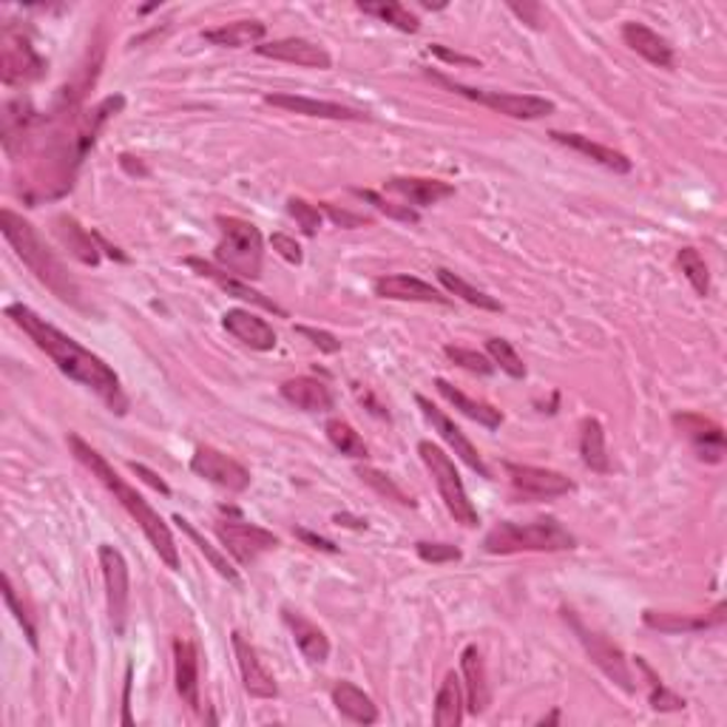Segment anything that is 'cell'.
Returning <instances> with one entry per match:
<instances>
[{
	"label": "cell",
	"instance_id": "8d00e7d4",
	"mask_svg": "<svg viewBox=\"0 0 727 727\" xmlns=\"http://www.w3.org/2000/svg\"><path fill=\"white\" fill-rule=\"evenodd\" d=\"M435 276H438V282L444 284L446 293L458 295V299H463V302L472 304V307H478V310H489V313H501V310H503V304L497 302V299H494V295H489L486 290L472 288V284H469L467 279H460V276H458V273H452V270L438 268V273H435Z\"/></svg>",
	"mask_w": 727,
	"mask_h": 727
},
{
	"label": "cell",
	"instance_id": "74e56055",
	"mask_svg": "<svg viewBox=\"0 0 727 727\" xmlns=\"http://www.w3.org/2000/svg\"><path fill=\"white\" fill-rule=\"evenodd\" d=\"M358 9H361L363 14H372V18H378V21L390 23V26H395L399 32H406V35H415V32L421 29L418 18H415V14H412L404 3H399V0H378V3H363L361 0Z\"/></svg>",
	"mask_w": 727,
	"mask_h": 727
},
{
	"label": "cell",
	"instance_id": "cb8c5ba5",
	"mask_svg": "<svg viewBox=\"0 0 727 727\" xmlns=\"http://www.w3.org/2000/svg\"><path fill=\"white\" fill-rule=\"evenodd\" d=\"M174 682L179 700L200 711V653L191 639H174Z\"/></svg>",
	"mask_w": 727,
	"mask_h": 727
},
{
	"label": "cell",
	"instance_id": "f546056e",
	"mask_svg": "<svg viewBox=\"0 0 727 727\" xmlns=\"http://www.w3.org/2000/svg\"><path fill=\"white\" fill-rule=\"evenodd\" d=\"M52 227H55L57 239L69 247V254L75 256L77 261L91 265V268L100 265V245H97L94 231H86L69 213H57L55 220H52Z\"/></svg>",
	"mask_w": 727,
	"mask_h": 727
},
{
	"label": "cell",
	"instance_id": "3957f363",
	"mask_svg": "<svg viewBox=\"0 0 727 727\" xmlns=\"http://www.w3.org/2000/svg\"><path fill=\"white\" fill-rule=\"evenodd\" d=\"M69 449L71 455H75L77 460H80L82 467L89 469L91 474H94L97 481L103 483L105 489H109L111 494H114V501L120 503V506L128 512V517L134 523H137L139 528H143V535L148 537V543L154 546V551L159 555V560H163L165 566L171 571L179 569V546L177 540H174L171 528H168V523L159 517L157 508L152 506V503L145 501L143 494L137 492V489L131 486V483H125L123 478H120L118 472H114V467H111L109 460L103 458V455L97 452L94 446L86 444V440L80 438L77 433H69Z\"/></svg>",
	"mask_w": 727,
	"mask_h": 727
},
{
	"label": "cell",
	"instance_id": "836d02e7",
	"mask_svg": "<svg viewBox=\"0 0 727 727\" xmlns=\"http://www.w3.org/2000/svg\"><path fill=\"white\" fill-rule=\"evenodd\" d=\"M268 35V26L261 21H234L222 23L216 29H205V37L211 46H225V48H242V46H259Z\"/></svg>",
	"mask_w": 727,
	"mask_h": 727
},
{
	"label": "cell",
	"instance_id": "603a6c76",
	"mask_svg": "<svg viewBox=\"0 0 727 727\" xmlns=\"http://www.w3.org/2000/svg\"><path fill=\"white\" fill-rule=\"evenodd\" d=\"M725 603H716L711 614H673V611H646L642 623L659 634H696L725 625Z\"/></svg>",
	"mask_w": 727,
	"mask_h": 727
},
{
	"label": "cell",
	"instance_id": "7bdbcfd3",
	"mask_svg": "<svg viewBox=\"0 0 727 727\" xmlns=\"http://www.w3.org/2000/svg\"><path fill=\"white\" fill-rule=\"evenodd\" d=\"M486 356L492 358L494 367H501L508 378H515V381H523V378H526V363H523V358L517 356V350L506 342V338H489Z\"/></svg>",
	"mask_w": 727,
	"mask_h": 727
},
{
	"label": "cell",
	"instance_id": "6da1fadb",
	"mask_svg": "<svg viewBox=\"0 0 727 727\" xmlns=\"http://www.w3.org/2000/svg\"><path fill=\"white\" fill-rule=\"evenodd\" d=\"M123 109L125 97L109 94L89 111H63V123L55 125L46 137V148L32 171V182L21 188L23 200H57L71 191L82 159L97 145L100 131Z\"/></svg>",
	"mask_w": 727,
	"mask_h": 727
},
{
	"label": "cell",
	"instance_id": "816d5d0a",
	"mask_svg": "<svg viewBox=\"0 0 727 727\" xmlns=\"http://www.w3.org/2000/svg\"><path fill=\"white\" fill-rule=\"evenodd\" d=\"M270 245H273L276 254L282 256L284 261H290V265H302V261H304L302 245H299V242H295L293 236L273 234V236H270Z\"/></svg>",
	"mask_w": 727,
	"mask_h": 727
},
{
	"label": "cell",
	"instance_id": "4fadbf2b",
	"mask_svg": "<svg viewBox=\"0 0 727 727\" xmlns=\"http://www.w3.org/2000/svg\"><path fill=\"white\" fill-rule=\"evenodd\" d=\"M571 625H574L577 637H580V642H583L585 651H589L591 662H594V666H597L611 682H617L625 693H634V676H631V668H628V659H625V653L619 651V648L614 646L608 637H603V634L585 628V625L580 623L577 617H571Z\"/></svg>",
	"mask_w": 727,
	"mask_h": 727
},
{
	"label": "cell",
	"instance_id": "d6a6232c",
	"mask_svg": "<svg viewBox=\"0 0 727 727\" xmlns=\"http://www.w3.org/2000/svg\"><path fill=\"white\" fill-rule=\"evenodd\" d=\"M433 384H435V390H438L440 399L449 401V404H452L458 412H463L467 418L478 421V424L486 426V429H501L503 412L497 410V406H492V404H489V401L469 399L467 392H460L458 387L449 384L446 378H435Z\"/></svg>",
	"mask_w": 727,
	"mask_h": 727
},
{
	"label": "cell",
	"instance_id": "94428289",
	"mask_svg": "<svg viewBox=\"0 0 727 727\" xmlns=\"http://www.w3.org/2000/svg\"><path fill=\"white\" fill-rule=\"evenodd\" d=\"M555 722H560V711H555V714H551V716L540 719V725H555Z\"/></svg>",
	"mask_w": 727,
	"mask_h": 727
},
{
	"label": "cell",
	"instance_id": "d4e9b609",
	"mask_svg": "<svg viewBox=\"0 0 727 727\" xmlns=\"http://www.w3.org/2000/svg\"><path fill=\"white\" fill-rule=\"evenodd\" d=\"M282 623L290 628L295 648L304 653V659H307V662H313V666H322V662H327V659H329V637L322 631V628H318L316 623H313V619L304 617L302 611H293V608H288V605H284Z\"/></svg>",
	"mask_w": 727,
	"mask_h": 727
},
{
	"label": "cell",
	"instance_id": "60d3db41",
	"mask_svg": "<svg viewBox=\"0 0 727 727\" xmlns=\"http://www.w3.org/2000/svg\"><path fill=\"white\" fill-rule=\"evenodd\" d=\"M676 261H680L682 273L691 282V288L696 290V295L707 299L711 295V270H707L705 256L696 247H682L680 254H676Z\"/></svg>",
	"mask_w": 727,
	"mask_h": 727
},
{
	"label": "cell",
	"instance_id": "44dd1931",
	"mask_svg": "<svg viewBox=\"0 0 727 727\" xmlns=\"http://www.w3.org/2000/svg\"><path fill=\"white\" fill-rule=\"evenodd\" d=\"M372 290L381 299H392V302H421V304H440V307H449L452 299L446 293H440L438 288H433L429 282L418 279V276L410 273H395V276H381L372 282Z\"/></svg>",
	"mask_w": 727,
	"mask_h": 727
},
{
	"label": "cell",
	"instance_id": "f907efd6",
	"mask_svg": "<svg viewBox=\"0 0 727 727\" xmlns=\"http://www.w3.org/2000/svg\"><path fill=\"white\" fill-rule=\"evenodd\" d=\"M295 333H299V336H304V338H310V344H313V347H318L322 353H329V356L342 350V342H338L333 333H327V329H316V327H307V324H299V327H295Z\"/></svg>",
	"mask_w": 727,
	"mask_h": 727
},
{
	"label": "cell",
	"instance_id": "2e32d148",
	"mask_svg": "<svg viewBox=\"0 0 727 727\" xmlns=\"http://www.w3.org/2000/svg\"><path fill=\"white\" fill-rule=\"evenodd\" d=\"M265 103L273 109H284L290 114H302V118H318V120H342V123H370V114L361 109H350V105L333 103V100H316V97L302 94H265Z\"/></svg>",
	"mask_w": 727,
	"mask_h": 727
},
{
	"label": "cell",
	"instance_id": "30bf717a",
	"mask_svg": "<svg viewBox=\"0 0 727 727\" xmlns=\"http://www.w3.org/2000/svg\"><path fill=\"white\" fill-rule=\"evenodd\" d=\"M46 75V60L37 55V48L32 46L21 29H14L9 23L3 29V37H0V80L3 86H26V82H35Z\"/></svg>",
	"mask_w": 727,
	"mask_h": 727
},
{
	"label": "cell",
	"instance_id": "6f0895ef",
	"mask_svg": "<svg viewBox=\"0 0 727 727\" xmlns=\"http://www.w3.org/2000/svg\"><path fill=\"white\" fill-rule=\"evenodd\" d=\"M120 168H123L125 174H131V177H148V165L139 157H131V154H120Z\"/></svg>",
	"mask_w": 727,
	"mask_h": 727
},
{
	"label": "cell",
	"instance_id": "9c48e42d",
	"mask_svg": "<svg viewBox=\"0 0 727 727\" xmlns=\"http://www.w3.org/2000/svg\"><path fill=\"white\" fill-rule=\"evenodd\" d=\"M222 512H227V517L225 521H216L213 532H216V537L222 540V549L234 557L242 569H245V566H254L261 555H268V551H276L282 546L279 537H276L273 532H268L265 526L242 521L236 508H222Z\"/></svg>",
	"mask_w": 727,
	"mask_h": 727
},
{
	"label": "cell",
	"instance_id": "d6986e66",
	"mask_svg": "<svg viewBox=\"0 0 727 727\" xmlns=\"http://www.w3.org/2000/svg\"><path fill=\"white\" fill-rule=\"evenodd\" d=\"M231 642H234L236 666H239L245 691L250 693V696H256V700H276V696H279V685H276L273 673H270L268 668H265V662L259 659V651L247 642L242 631L231 634Z\"/></svg>",
	"mask_w": 727,
	"mask_h": 727
},
{
	"label": "cell",
	"instance_id": "b9f144b4",
	"mask_svg": "<svg viewBox=\"0 0 727 727\" xmlns=\"http://www.w3.org/2000/svg\"><path fill=\"white\" fill-rule=\"evenodd\" d=\"M637 668L646 673L648 702H651L653 711H662V714H666V711H682V707H685V700H682V696H676V693H671L666 685H662V680H659L657 671L648 666L646 657H637Z\"/></svg>",
	"mask_w": 727,
	"mask_h": 727
},
{
	"label": "cell",
	"instance_id": "bcb514c9",
	"mask_svg": "<svg viewBox=\"0 0 727 727\" xmlns=\"http://www.w3.org/2000/svg\"><path fill=\"white\" fill-rule=\"evenodd\" d=\"M288 213L295 220V225L302 227L307 236H316L318 227H322V211L316 205H310L302 197H290L288 200Z\"/></svg>",
	"mask_w": 727,
	"mask_h": 727
},
{
	"label": "cell",
	"instance_id": "9a60e30c",
	"mask_svg": "<svg viewBox=\"0 0 727 727\" xmlns=\"http://www.w3.org/2000/svg\"><path fill=\"white\" fill-rule=\"evenodd\" d=\"M415 404L421 406V412H424V418L429 421V424H433L435 433H438L440 438H444L446 444H449V449H452V452L458 455V458L463 460V463H467L469 469H472V472H478V474H481V478H492V472H489V467H486V460L481 458V452L474 449L472 440H469L467 435H463V429H460V426L455 424V421L449 418V415H446L444 410H438V406H435L429 399H424V395H415Z\"/></svg>",
	"mask_w": 727,
	"mask_h": 727
},
{
	"label": "cell",
	"instance_id": "9f6ffc18",
	"mask_svg": "<svg viewBox=\"0 0 727 727\" xmlns=\"http://www.w3.org/2000/svg\"><path fill=\"white\" fill-rule=\"evenodd\" d=\"M131 472L139 474V478H143V481L148 483L152 489H157L159 494H171V486H168V483H165L157 472H152L148 467H143V463H131Z\"/></svg>",
	"mask_w": 727,
	"mask_h": 727
},
{
	"label": "cell",
	"instance_id": "4dcf8cb0",
	"mask_svg": "<svg viewBox=\"0 0 727 727\" xmlns=\"http://www.w3.org/2000/svg\"><path fill=\"white\" fill-rule=\"evenodd\" d=\"M549 137L555 139V143L571 148V152L594 159V163L603 165V168H608V171L631 174V168H634L631 159L625 157L623 152H614V148H608V145H600V143H594L591 137H583V134H571V131H551Z\"/></svg>",
	"mask_w": 727,
	"mask_h": 727
},
{
	"label": "cell",
	"instance_id": "83f0119b",
	"mask_svg": "<svg viewBox=\"0 0 727 727\" xmlns=\"http://www.w3.org/2000/svg\"><path fill=\"white\" fill-rule=\"evenodd\" d=\"M279 392H282V399L288 401V404H293L295 410L302 412H327L336 406V395H333V390H329L324 381H318V378H310V376L288 378V381L279 387Z\"/></svg>",
	"mask_w": 727,
	"mask_h": 727
},
{
	"label": "cell",
	"instance_id": "1f68e13d",
	"mask_svg": "<svg viewBox=\"0 0 727 727\" xmlns=\"http://www.w3.org/2000/svg\"><path fill=\"white\" fill-rule=\"evenodd\" d=\"M329 696H333V705H336L338 714H342L344 719L356 722V725H376L378 716H381L370 693H363L361 687L347 680L336 682Z\"/></svg>",
	"mask_w": 727,
	"mask_h": 727
},
{
	"label": "cell",
	"instance_id": "5bb4252c",
	"mask_svg": "<svg viewBox=\"0 0 727 727\" xmlns=\"http://www.w3.org/2000/svg\"><path fill=\"white\" fill-rule=\"evenodd\" d=\"M191 472L205 478L213 486H222L227 492H245L250 486V472L231 455L213 449V446H197L191 458Z\"/></svg>",
	"mask_w": 727,
	"mask_h": 727
},
{
	"label": "cell",
	"instance_id": "4316f807",
	"mask_svg": "<svg viewBox=\"0 0 727 727\" xmlns=\"http://www.w3.org/2000/svg\"><path fill=\"white\" fill-rule=\"evenodd\" d=\"M460 671H463V687H467V711L472 716L483 714L492 702V691H489L486 662L478 646H467L460 653Z\"/></svg>",
	"mask_w": 727,
	"mask_h": 727
},
{
	"label": "cell",
	"instance_id": "5b68a950",
	"mask_svg": "<svg viewBox=\"0 0 727 727\" xmlns=\"http://www.w3.org/2000/svg\"><path fill=\"white\" fill-rule=\"evenodd\" d=\"M577 537L557 517H540L532 523H497L483 537L486 555H521V551H571Z\"/></svg>",
	"mask_w": 727,
	"mask_h": 727
},
{
	"label": "cell",
	"instance_id": "7c38bea8",
	"mask_svg": "<svg viewBox=\"0 0 727 727\" xmlns=\"http://www.w3.org/2000/svg\"><path fill=\"white\" fill-rule=\"evenodd\" d=\"M503 469H506V478L508 483H512V489H515L517 494H523L526 501H555V497H563V494L574 492V483H571L563 472H555V469L512 463V460H506Z\"/></svg>",
	"mask_w": 727,
	"mask_h": 727
},
{
	"label": "cell",
	"instance_id": "ffe728a7",
	"mask_svg": "<svg viewBox=\"0 0 727 727\" xmlns=\"http://www.w3.org/2000/svg\"><path fill=\"white\" fill-rule=\"evenodd\" d=\"M186 265L191 270H197L200 276H205V279H211L213 284L220 290H225L227 295H234V299H242V302H250L256 304V307L268 310V313H273V316H288L279 304L273 302V299H268L265 293H259V290L250 288V282H245V279H239V276L227 273V270H222L220 265H213V261H205L200 259V256H191V259H186Z\"/></svg>",
	"mask_w": 727,
	"mask_h": 727
},
{
	"label": "cell",
	"instance_id": "8fae6325",
	"mask_svg": "<svg viewBox=\"0 0 727 727\" xmlns=\"http://www.w3.org/2000/svg\"><path fill=\"white\" fill-rule=\"evenodd\" d=\"M100 557V569H103L105 580V600H109V617L114 631H125V617H128V591H131V577H128V563H125L123 551L103 543L97 549Z\"/></svg>",
	"mask_w": 727,
	"mask_h": 727
},
{
	"label": "cell",
	"instance_id": "7a4b0ae2",
	"mask_svg": "<svg viewBox=\"0 0 727 727\" xmlns=\"http://www.w3.org/2000/svg\"><path fill=\"white\" fill-rule=\"evenodd\" d=\"M7 316L35 342L37 350H43L55 361V367L63 376L77 381L89 392H94L97 399L103 401L111 412H118V415L128 412L131 401L123 390V381L114 372V367H109L97 353L82 347L77 338L66 336L55 324H48L46 318L37 316L35 310L26 307V304H9Z\"/></svg>",
	"mask_w": 727,
	"mask_h": 727
},
{
	"label": "cell",
	"instance_id": "680465c9",
	"mask_svg": "<svg viewBox=\"0 0 727 727\" xmlns=\"http://www.w3.org/2000/svg\"><path fill=\"white\" fill-rule=\"evenodd\" d=\"M433 52L438 57H444L446 63H463V66H481V63H478V57H463V55H455V52H449V48H444V46H433Z\"/></svg>",
	"mask_w": 727,
	"mask_h": 727
},
{
	"label": "cell",
	"instance_id": "52a82bcc",
	"mask_svg": "<svg viewBox=\"0 0 727 727\" xmlns=\"http://www.w3.org/2000/svg\"><path fill=\"white\" fill-rule=\"evenodd\" d=\"M418 455L421 460H424V467L429 469V474H433L440 501H444L446 512L455 517V523H460L463 528L478 526V523H481V515H478V508H474L472 501H469L467 486H463L460 472L455 469V460L449 458L440 446H435L433 440H421Z\"/></svg>",
	"mask_w": 727,
	"mask_h": 727
},
{
	"label": "cell",
	"instance_id": "f6af8a7d",
	"mask_svg": "<svg viewBox=\"0 0 727 727\" xmlns=\"http://www.w3.org/2000/svg\"><path fill=\"white\" fill-rule=\"evenodd\" d=\"M446 358H452L458 367H463L467 372H474V376H492L494 363L492 358L483 356L478 350H469V347H455V344H446L444 347Z\"/></svg>",
	"mask_w": 727,
	"mask_h": 727
},
{
	"label": "cell",
	"instance_id": "f1b7e54d",
	"mask_svg": "<svg viewBox=\"0 0 727 727\" xmlns=\"http://www.w3.org/2000/svg\"><path fill=\"white\" fill-rule=\"evenodd\" d=\"M623 41L625 46L637 52L639 57H646L648 63L659 66V69H673V46L666 37L653 32L651 26L637 21H628L623 26Z\"/></svg>",
	"mask_w": 727,
	"mask_h": 727
},
{
	"label": "cell",
	"instance_id": "8992f818",
	"mask_svg": "<svg viewBox=\"0 0 727 727\" xmlns=\"http://www.w3.org/2000/svg\"><path fill=\"white\" fill-rule=\"evenodd\" d=\"M216 225L222 234L216 254H213L216 265L245 282L259 279L261 261H265V242H261L259 227L254 222L239 220V216H216Z\"/></svg>",
	"mask_w": 727,
	"mask_h": 727
},
{
	"label": "cell",
	"instance_id": "e575fe53",
	"mask_svg": "<svg viewBox=\"0 0 727 727\" xmlns=\"http://www.w3.org/2000/svg\"><path fill=\"white\" fill-rule=\"evenodd\" d=\"M580 455L583 463L597 474L611 472L608 446H605V429L597 418H583L580 424Z\"/></svg>",
	"mask_w": 727,
	"mask_h": 727
},
{
	"label": "cell",
	"instance_id": "277c9868",
	"mask_svg": "<svg viewBox=\"0 0 727 727\" xmlns=\"http://www.w3.org/2000/svg\"><path fill=\"white\" fill-rule=\"evenodd\" d=\"M0 234L12 245L14 256L26 265L29 273L35 276L43 288L52 290L69 307H86L82 304V290L75 282V276L63 265L60 256L46 245V239L37 234V227L32 222L23 220L21 213H14L12 208H3L0 211Z\"/></svg>",
	"mask_w": 727,
	"mask_h": 727
},
{
	"label": "cell",
	"instance_id": "f5cc1de1",
	"mask_svg": "<svg viewBox=\"0 0 727 727\" xmlns=\"http://www.w3.org/2000/svg\"><path fill=\"white\" fill-rule=\"evenodd\" d=\"M322 208L329 213V220L336 222V225H342V227L372 225L370 216H363V213H350V211H344V208H342V211H338V208L333 205V202H322Z\"/></svg>",
	"mask_w": 727,
	"mask_h": 727
},
{
	"label": "cell",
	"instance_id": "91938a15",
	"mask_svg": "<svg viewBox=\"0 0 727 727\" xmlns=\"http://www.w3.org/2000/svg\"><path fill=\"white\" fill-rule=\"evenodd\" d=\"M333 521H336L338 526L358 528V532H361V528H367V521H363V517H353V515H347V512H342V515H336V517H333Z\"/></svg>",
	"mask_w": 727,
	"mask_h": 727
},
{
	"label": "cell",
	"instance_id": "ba28073f",
	"mask_svg": "<svg viewBox=\"0 0 727 727\" xmlns=\"http://www.w3.org/2000/svg\"><path fill=\"white\" fill-rule=\"evenodd\" d=\"M426 77L438 82V86H444V89L455 91L458 97H467V100H472V103L486 105V109L497 111V114H503V118H512V120H543V118H549V114H555V109H557L551 100H546V97H537V94H512V91L472 89V86H463V82L452 80V77H446V75H438V71H433V69H426Z\"/></svg>",
	"mask_w": 727,
	"mask_h": 727
},
{
	"label": "cell",
	"instance_id": "ac0fdd59",
	"mask_svg": "<svg viewBox=\"0 0 727 727\" xmlns=\"http://www.w3.org/2000/svg\"><path fill=\"white\" fill-rule=\"evenodd\" d=\"M256 55L270 57V60L293 63V66H304V69H333V57L322 43H313L307 37H282V41L259 43Z\"/></svg>",
	"mask_w": 727,
	"mask_h": 727
},
{
	"label": "cell",
	"instance_id": "681fc988",
	"mask_svg": "<svg viewBox=\"0 0 727 727\" xmlns=\"http://www.w3.org/2000/svg\"><path fill=\"white\" fill-rule=\"evenodd\" d=\"M3 600H7L9 611L14 614V619L23 625V631H26V637H29V646L37 651V628H35V623L29 619L26 611H23V605L18 603V597H14V585H12V577L9 574H3Z\"/></svg>",
	"mask_w": 727,
	"mask_h": 727
},
{
	"label": "cell",
	"instance_id": "484cf974",
	"mask_svg": "<svg viewBox=\"0 0 727 727\" xmlns=\"http://www.w3.org/2000/svg\"><path fill=\"white\" fill-rule=\"evenodd\" d=\"M384 188L390 193L404 197V200L415 208L438 205V202L455 197V186H449L444 179H429V177H390L384 182Z\"/></svg>",
	"mask_w": 727,
	"mask_h": 727
},
{
	"label": "cell",
	"instance_id": "7402d4cb",
	"mask_svg": "<svg viewBox=\"0 0 727 727\" xmlns=\"http://www.w3.org/2000/svg\"><path fill=\"white\" fill-rule=\"evenodd\" d=\"M222 327L231 333V336L236 338L239 344H245V347H250V350H259V353H270L276 347V329L270 327L268 322L261 316H256V313H250V310L245 307H231L225 310V316H222Z\"/></svg>",
	"mask_w": 727,
	"mask_h": 727
},
{
	"label": "cell",
	"instance_id": "db71d44e",
	"mask_svg": "<svg viewBox=\"0 0 727 727\" xmlns=\"http://www.w3.org/2000/svg\"><path fill=\"white\" fill-rule=\"evenodd\" d=\"M293 535L299 537L302 543H307L310 549H318V551H327V555H338V546L333 540H327V537L322 535H313L310 528H293Z\"/></svg>",
	"mask_w": 727,
	"mask_h": 727
},
{
	"label": "cell",
	"instance_id": "e0dca14e",
	"mask_svg": "<svg viewBox=\"0 0 727 727\" xmlns=\"http://www.w3.org/2000/svg\"><path fill=\"white\" fill-rule=\"evenodd\" d=\"M671 421L691 440V446L702 460L722 463V458H725V433H722V426L716 421L705 418L700 412H676Z\"/></svg>",
	"mask_w": 727,
	"mask_h": 727
},
{
	"label": "cell",
	"instance_id": "7dc6e473",
	"mask_svg": "<svg viewBox=\"0 0 727 727\" xmlns=\"http://www.w3.org/2000/svg\"><path fill=\"white\" fill-rule=\"evenodd\" d=\"M353 193H356V197H361L363 202H370V205L376 208V211H381V213H387V216H392V220L410 222V225H415V222H418V211H412L410 205H406V208L392 205V202H387L384 197H378L376 191H367V188H353Z\"/></svg>",
	"mask_w": 727,
	"mask_h": 727
},
{
	"label": "cell",
	"instance_id": "ab89813d",
	"mask_svg": "<svg viewBox=\"0 0 727 727\" xmlns=\"http://www.w3.org/2000/svg\"><path fill=\"white\" fill-rule=\"evenodd\" d=\"M174 523H179V528H182V532H186V535L191 537L193 546H197V549H200L202 555H205V560L213 566V569H216V574L225 577L227 583H234V585L239 583V571H236L234 566H231V560H227V557L222 555V551L216 549V546H211V543H208L205 537H202L200 532H197V528H193L191 521H186V517H182V515H177V517H174Z\"/></svg>",
	"mask_w": 727,
	"mask_h": 727
},
{
	"label": "cell",
	"instance_id": "ee69618b",
	"mask_svg": "<svg viewBox=\"0 0 727 727\" xmlns=\"http://www.w3.org/2000/svg\"><path fill=\"white\" fill-rule=\"evenodd\" d=\"M356 474H358V478H361L363 483H367V486L376 489V492L381 494V497H387V501H395V503H401V506H410V508L415 506V501H412L410 494H406L404 489L399 486V483L392 481L390 474L381 472V469L358 467V469H356Z\"/></svg>",
	"mask_w": 727,
	"mask_h": 727
},
{
	"label": "cell",
	"instance_id": "f35d334b",
	"mask_svg": "<svg viewBox=\"0 0 727 727\" xmlns=\"http://www.w3.org/2000/svg\"><path fill=\"white\" fill-rule=\"evenodd\" d=\"M324 433H327L329 444L336 446L342 455H347V458H356V460L370 458V446L363 444L361 435H358L347 421L329 418L327 424H324Z\"/></svg>",
	"mask_w": 727,
	"mask_h": 727
},
{
	"label": "cell",
	"instance_id": "d590c367",
	"mask_svg": "<svg viewBox=\"0 0 727 727\" xmlns=\"http://www.w3.org/2000/svg\"><path fill=\"white\" fill-rule=\"evenodd\" d=\"M460 722H463V687H460L458 673L449 671L435 696V725L458 727Z\"/></svg>",
	"mask_w": 727,
	"mask_h": 727
},
{
	"label": "cell",
	"instance_id": "11a10c76",
	"mask_svg": "<svg viewBox=\"0 0 727 727\" xmlns=\"http://www.w3.org/2000/svg\"><path fill=\"white\" fill-rule=\"evenodd\" d=\"M508 9L532 29H543V7L537 3H508Z\"/></svg>",
	"mask_w": 727,
	"mask_h": 727
},
{
	"label": "cell",
	"instance_id": "c3c4849f",
	"mask_svg": "<svg viewBox=\"0 0 727 727\" xmlns=\"http://www.w3.org/2000/svg\"><path fill=\"white\" fill-rule=\"evenodd\" d=\"M415 551H418V557L424 560V563H433V566L455 563V560H460V557H463V551H460L458 546H449V543L421 540L418 546H415Z\"/></svg>",
	"mask_w": 727,
	"mask_h": 727
}]
</instances>
